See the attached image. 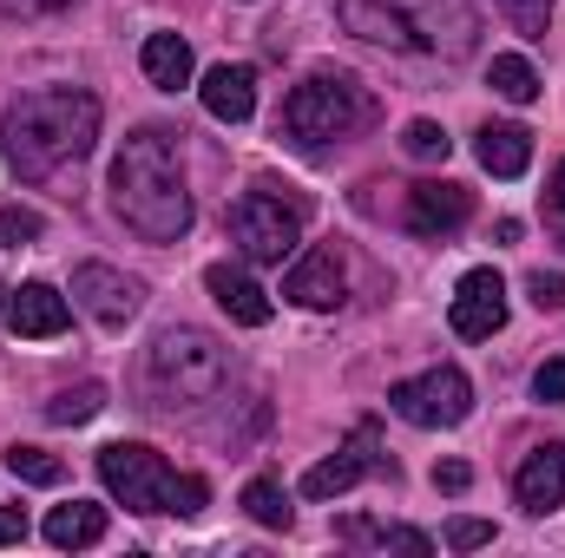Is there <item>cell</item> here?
<instances>
[{
	"label": "cell",
	"instance_id": "cell-1",
	"mask_svg": "<svg viewBox=\"0 0 565 558\" xmlns=\"http://www.w3.org/2000/svg\"><path fill=\"white\" fill-rule=\"evenodd\" d=\"M113 211L145 244H178L191 230V191H184V158L171 126H139L113 158Z\"/></svg>",
	"mask_w": 565,
	"mask_h": 558
},
{
	"label": "cell",
	"instance_id": "cell-2",
	"mask_svg": "<svg viewBox=\"0 0 565 558\" xmlns=\"http://www.w3.org/2000/svg\"><path fill=\"white\" fill-rule=\"evenodd\" d=\"M99 144V99L79 86H46V93H20L0 119V151L7 164L40 184L66 164H79Z\"/></svg>",
	"mask_w": 565,
	"mask_h": 558
},
{
	"label": "cell",
	"instance_id": "cell-3",
	"mask_svg": "<svg viewBox=\"0 0 565 558\" xmlns=\"http://www.w3.org/2000/svg\"><path fill=\"white\" fill-rule=\"evenodd\" d=\"M335 20L395 53H427V60H467L480 40L473 0H335Z\"/></svg>",
	"mask_w": 565,
	"mask_h": 558
},
{
	"label": "cell",
	"instance_id": "cell-4",
	"mask_svg": "<svg viewBox=\"0 0 565 558\" xmlns=\"http://www.w3.org/2000/svg\"><path fill=\"white\" fill-rule=\"evenodd\" d=\"M375 119H382L375 93H369L355 73L322 66V73H309V79L282 99L277 132L296 144V151H322V144H342V139H355V132H369Z\"/></svg>",
	"mask_w": 565,
	"mask_h": 558
},
{
	"label": "cell",
	"instance_id": "cell-5",
	"mask_svg": "<svg viewBox=\"0 0 565 558\" xmlns=\"http://www.w3.org/2000/svg\"><path fill=\"white\" fill-rule=\"evenodd\" d=\"M231 375V355L217 348V335L204 329H164L145 355V382L158 395V408H184V401H211Z\"/></svg>",
	"mask_w": 565,
	"mask_h": 558
},
{
	"label": "cell",
	"instance_id": "cell-6",
	"mask_svg": "<svg viewBox=\"0 0 565 558\" xmlns=\"http://www.w3.org/2000/svg\"><path fill=\"white\" fill-rule=\"evenodd\" d=\"M302 217H309V197L302 191H277V184H257L231 204V244L250 257V264H282L296 244H302Z\"/></svg>",
	"mask_w": 565,
	"mask_h": 558
},
{
	"label": "cell",
	"instance_id": "cell-7",
	"mask_svg": "<svg viewBox=\"0 0 565 558\" xmlns=\"http://www.w3.org/2000/svg\"><path fill=\"white\" fill-rule=\"evenodd\" d=\"M99 480H106V493H113L126 513H171L178 473H171L164 453L145 447V440H113V447H99Z\"/></svg>",
	"mask_w": 565,
	"mask_h": 558
},
{
	"label": "cell",
	"instance_id": "cell-8",
	"mask_svg": "<svg viewBox=\"0 0 565 558\" xmlns=\"http://www.w3.org/2000/svg\"><path fill=\"white\" fill-rule=\"evenodd\" d=\"M388 408L408 420V427H460L473 415V382L460 368H427L388 388Z\"/></svg>",
	"mask_w": 565,
	"mask_h": 558
},
{
	"label": "cell",
	"instance_id": "cell-9",
	"mask_svg": "<svg viewBox=\"0 0 565 558\" xmlns=\"http://www.w3.org/2000/svg\"><path fill=\"white\" fill-rule=\"evenodd\" d=\"M382 466H388V453H382L375 420H355L349 447H335L322 466H309V473H302V493H309V500H335V493H349L355 480H369V473H382Z\"/></svg>",
	"mask_w": 565,
	"mask_h": 558
},
{
	"label": "cell",
	"instance_id": "cell-10",
	"mask_svg": "<svg viewBox=\"0 0 565 558\" xmlns=\"http://www.w3.org/2000/svg\"><path fill=\"white\" fill-rule=\"evenodd\" d=\"M73 302H79L99 329H126L145 309V282L126 277V270H113V264H79V270H73Z\"/></svg>",
	"mask_w": 565,
	"mask_h": 558
},
{
	"label": "cell",
	"instance_id": "cell-11",
	"mask_svg": "<svg viewBox=\"0 0 565 558\" xmlns=\"http://www.w3.org/2000/svg\"><path fill=\"white\" fill-rule=\"evenodd\" d=\"M282 296H289L296 309H335V302L349 296V264H342V250H335V244L302 250V257L289 264V277H282Z\"/></svg>",
	"mask_w": 565,
	"mask_h": 558
},
{
	"label": "cell",
	"instance_id": "cell-12",
	"mask_svg": "<svg viewBox=\"0 0 565 558\" xmlns=\"http://www.w3.org/2000/svg\"><path fill=\"white\" fill-rule=\"evenodd\" d=\"M500 329H507V282H500V270H467L460 289H454V335L487 342Z\"/></svg>",
	"mask_w": 565,
	"mask_h": 558
},
{
	"label": "cell",
	"instance_id": "cell-13",
	"mask_svg": "<svg viewBox=\"0 0 565 558\" xmlns=\"http://www.w3.org/2000/svg\"><path fill=\"white\" fill-rule=\"evenodd\" d=\"M467 217H473V191H467V184L427 178V184H415V191H408V230H415V237H427V244L454 237Z\"/></svg>",
	"mask_w": 565,
	"mask_h": 558
},
{
	"label": "cell",
	"instance_id": "cell-14",
	"mask_svg": "<svg viewBox=\"0 0 565 558\" xmlns=\"http://www.w3.org/2000/svg\"><path fill=\"white\" fill-rule=\"evenodd\" d=\"M513 500H520L526 513H559L565 506V447L559 440H546V447H533V453L520 460Z\"/></svg>",
	"mask_w": 565,
	"mask_h": 558
},
{
	"label": "cell",
	"instance_id": "cell-15",
	"mask_svg": "<svg viewBox=\"0 0 565 558\" xmlns=\"http://www.w3.org/2000/svg\"><path fill=\"white\" fill-rule=\"evenodd\" d=\"M204 289L217 296V309H224L231 322H244V329H264V322H270V289L250 277V270L211 264V270H204Z\"/></svg>",
	"mask_w": 565,
	"mask_h": 558
},
{
	"label": "cell",
	"instance_id": "cell-16",
	"mask_svg": "<svg viewBox=\"0 0 565 558\" xmlns=\"http://www.w3.org/2000/svg\"><path fill=\"white\" fill-rule=\"evenodd\" d=\"M7 322H13V335L46 342V335H60V329L73 322V309H66V296H60L53 282H20L13 302H7Z\"/></svg>",
	"mask_w": 565,
	"mask_h": 558
},
{
	"label": "cell",
	"instance_id": "cell-17",
	"mask_svg": "<svg viewBox=\"0 0 565 558\" xmlns=\"http://www.w3.org/2000/svg\"><path fill=\"white\" fill-rule=\"evenodd\" d=\"M198 93H204V112L224 119V126H244L257 112V73L250 66H211Z\"/></svg>",
	"mask_w": 565,
	"mask_h": 558
},
{
	"label": "cell",
	"instance_id": "cell-18",
	"mask_svg": "<svg viewBox=\"0 0 565 558\" xmlns=\"http://www.w3.org/2000/svg\"><path fill=\"white\" fill-rule=\"evenodd\" d=\"M99 539H106V506L73 500V506H53V513H46V546L86 552V546H99Z\"/></svg>",
	"mask_w": 565,
	"mask_h": 558
},
{
	"label": "cell",
	"instance_id": "cell-19",
	"mask_svg": "<svg viewBox=\"0 0 565 558\" xmlns=\"http://www.w3.org/2000/svg\"><path fill=\"white\" fill-rule=\"evenodd\" d=\"M139 66L158 93H178V86H191V73H198V66H191V46H184L178 33H151L145 53H139Z\"/></svg>",
	"mask_w": 565,
	"mask_h": 558
},
{
	"label": "cell",
	"instance_id": "cell-20",
	"mask_svg": "<svg viewBox=\"0 0 565 558\" xmlns=\"http://www.w3.org/2000/svg\"><path fill=\"white\" fill-rule=\"evenodd\" d=\"M480 164L493 171V178H520L526 164H533V132L526 126H480Z\"/></svg>",
	"mask_w": 565,
	"mask_h": 558
},
{
	"label": "cell",
	"instance_id": "cell-21",
	"mask_svg": "<svg viewBox=\"0 0 565 558\" xmlns=\"http://www.w3.org/2000/svg\"><path fill=\"white\" fill-rule=\"evenodd\" d=\"M487 86H493L500 99H513V106H533V99H540V73H533V60H520V53H493Z\"/></svg>",
	"mask_w": 565,
	"mask_h": 558
},
{
	"label": "cell",
	"instance_id": "cell-22",
	"mask_svg": "<svg viewBox=\"0 0 565 558\" xmlns=\"http://www.w3.org/2000/svg\"><path fill=\"white\" fill-rule=\"evenodd\" d=\"M106 408V388L99 382H79V388H60L53 401H46V420L53 427H79V420H93Z\"/></svg>",
	"mask_w": 565,
	"mask_h": 558
},
{
	"label": "cell",
	"instance_id": "cell-23",
	"mask_svg": "<svg viewBox=\"0 0 565 558\" xmlns=\"http://www.w3.org/2000/svg\"><path fill=\"white\" fill-rule=\"evenodd\" d=\"M7 473L26 480V486H60V480H66V466H60L46 447H20V440L7 447Z\"/></svg>",
	"mask_w": 565,
	"mask_h": 558
},
{
	"label": "cell",
	"instance_id": "cell-24",
	"mask_svg": "<svg viewBox=\"0 0 565 558\" xmlns=\"http://www.w3.org/2000/svg\"><path fill=\"white\" fill-rule=\"evenodd\" d=\"M244 513H250L257 526H270V533H289V500H282L277 480H250V486H244Z\"/></svg>",
	"mask_w": 565,
	"mask_h": 558
},
{
	"label": "cell",
	"instance_id": "cell-25",
	"mask_svg": "<svg viewBox=\"0 0 565 558\" xmlns=\"http://www.w3.org/2000/svg\"><path fill=\"white\" fill-rule=\"evenodd\" d=\"M40 230H46V224H40V211H26V204H7V211H0V244H7V250L33 244Z\"/></svg>",
	"mask_w": 565,
	"mask_h": 558
},
{
	"label": "cell",
	"instance_id": "cell-26",
	"mask_svg": "<svg viewBox=\"0 0 565 558\" xmlns=\"http://www.w3.org/2000/svg\"><path fill=\"white\" fill-rule=\"evenodd\" d=\"M402 144H408V158H447V151H454V139H447L434 119H415V126L402 132Z\"/></svg>",
	"mask_w": 565,
	"mask_h": 558
},
{
	"label": "cell",
	"instance_id": "cell-27",
	"mask_svg": "<svg viewBox=\"0 0 565 558\" xmlns=\"http://www.w3.org/2000/svg\"><path fill=\"white\" fill-rule=\"evenodd\" d=\"M204 506H211V480H204V473H178V486H171V513L191 519V513H204Z\"/></svg>",
	"mask_w": 565,
	"mask_h": 558
},
{
	"label": "cell",
	"instance_id": "cell-28",
	"mask_svg": "<svg viewBox=\"0 0 565 558\" xmlns=\"http://www.w3.org/2000/svg\"><path fill=\"white\" fill-rule=\"evenodd\" d=\"M447 546H454V552H480V546H493V519H454V526H447Z\"/></svg>",
	"mask_w": 565,
	"mask_h": 558
},
{
	"label": "cell",
	"instance_id": "cell-29",
	"mask_svg": "<svg viewBox=\"0 0 565 558\" xmlns=\"http://www.w3.org/2000/svg\"><path fill=\"white\" fill-rule=\"evenodd\" d=\"M526 296H533V309H565V277L559 270H533L526 277Z\"/></svg>",
	"mask_w": 565,
	"mask_h": 558
},
{
	"label": "cell",
	"instance_id": "cell-30",
	"mask_svg": "<svg viewBox=\"0 0 565 558\" xmlns=\"http://www.w3.org/2000/svg\"><path fill=\"white\" fill-rule=\"evenodd\" d=\"M507 13L520 20V33H533V40H540V33H546V20H553V0H507Z\"/></svg>",
	"mask_w": 565,
	"mask_h": 558
},
{
	"label": "cell",
	"instance_id": "cell-31",
	"mask_svg": "<svg viewBox=\"0 0 565 558\" xmlns=\"http://www.w3.org/2000/svg\"><path fill=\"white\" fill-rule=\"evenodd\" d=\"M382 546H395V552H415V558L434 552V539H427V533H415V526H382Z\"/></svg>",
	"mask_w": 565,
	"mask_h": 558
},
{
	"label": "cell",
	"instance_id": "cell-32",
	"mask_svg": "<svg viewBox=\"0 0 565 558\" xmlns=\"http://www.w3.org/2000/svg\"><path fill=\"white\" fill-rule=\"evenodd\" d=\"M434 486H440V493H467V486H473V466H467V460H440V466H434Z\"/></svg>",
	"mask_w": 565,
	"mask_h": 558
},
{
	"label": "cell",
	"instance_id": "cell-33",
	"mask_svg": "<svg viewBox=\"0 0 565 558\" xmlns=\"http://www.w3.org/2000/svg\"><path fill=\"white\" fill-rule=\"evenodd\" d=\"M533 395H540V401H565V362H540Z\"/></svg>",
	"mask_w": 565,
	"mask_h": 558
},
{
	"label": "cell",
	"instance_id": "cell-34",
	"mask_svg": "<svg viewBox=\"0 0 565 558\" xmlns=\"http://www.w3.org/2000/svg\"><path fill=\"white\" fill-rule=\"evenodd\" d=\"M342 539L349 546H382V526L375 519H342Z\"/></svg>",
	"mask_w": 565,
	"mask_h": 558
},
{
	"label": "cell",
	"instance_id": "cell-35",
	"mask_svg": "<svg viewBox=\"0 0 565 558\" xmlns=\"http://www.w3.org/2000/svg\"><path fill=\"white\" fill-rule=\"evenodd\" d=\"M26 539V513L20 506H0V546H20Z\"/></svg>",
	"mask_w": 565,
	"mask_h": 558
},
{
	"label": "cell",
	"instance_id": "cell-36",
	"mask_svg": "<svg viewBox=\"0 0 565 558\" xmlns=\"http://www.w3.org/2000/svg\"><path fill=\"white\" fill-rule=\"evenodd\" d=\"M553 204H559V211H565V164H559V171H553Z\"/></svg>",
	"mask_w": 565,
	"mask_h": 558
},
{
	"label": "cell",
	"instance_id": "cell-37",
	"mask_svg": "<svg viewBox=\"0 0 565 558\" xmlns=\"http://www.w3.org/2000/svg\"><path fill=\"white\" fill-rule=\"evenodd\" d=\"M7 302H13V289H7V282H0V309H7Z\"/></svg>",
	"mask_w": 565,
	"mask_h": 558
}]
</instances>
